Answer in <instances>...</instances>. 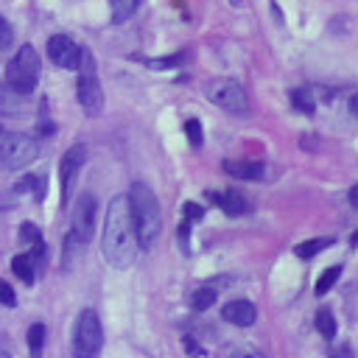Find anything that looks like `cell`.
<instances>
[{
	"mask_svg": "<svg viewBox=\"0 0 358 358\" xmlns=\"http://www.w3.org/2000/svg\"><path fill=\"white\" fill-rule=\"evenodd\" d=\"M103 347V327H101V319L95 310H81L78 319H76V327H73V350L76 355H98Z\"/></svg>",
	"mask_w": 358,
	"mask_h": 358,
	"instance_id": "obj_6",
	"label": "cell"
},
{
	"mask_svg": "<svg viewBox=\"0 0 358 358\" xmlns=\"http://www.w3.org/2000/svg\"><path fill=\"white\" fill-rule=\"evenodd\" d=\"M48 196V179L45 176H36V185H34V199L42 201Z\"/></svg>",
	"mask_w": 358,
	"mask_h": 358,
	"instance_id": "obj_32",
	"label": "cell"
},
{
	"mask_svg": "<svg viewBox=\"0 0 358 358\" xmlns=\"http://www.w3.org/2000/svg\"><path fill=\"white\" fill-rule=\"evenodd\" d=\"M338 277H341V266H327V268L322 271V277L313 282V294H319V296L327 294V291L338 282Z\"/></svg>",
	"mask_w": 358,
	"mask_h": 358,
	"instance_id": "obj_19",
	"label": "cell"
},
{
	"mask_svg": "<svg viewBox=\"0 0 358 358\" xmlns=\"http://www.w3.org/2000/svg\"><path fill=\"white\" fill-rule=\"evenodd\" d=\"M143 6V0H109V8H112V22L120 25L126 20H131L137 14V8Z\"/></svg>",
	"mask_w": 358,
	"mask_h": 358,
	"instance_id": "obj_15",
	"label": "cell"
},
{
	"mask_svg": "<svg viewBox=\"0 0 358 358\" xmlns=\"http://www.w3.org/2000/svg\"><path fill=\"white\" fill-rule=\"evenodd\" d=\"M213 302H215V288H210V285H201L190 294V308L193 310H207Z\"/></svg>",
	"mask_w": 358,
	"mask_h": 358,
	"instance_id": "obj_21",
	"label": "cell"
},
{
	"mask_svg": "<svg viewBox=\"0 0 358 358\" xmlns=\"http://www.w3.org/2000/svg\"><path fill=\"white\" fill-rule=\"evenodd\" d=\"M39 157V145L34 137L22 131H0V165L8 171H20Z\"/></svg>",
	"mask_w": 358,
	"mask_h": 358,
	"instance_id": "obj_5",
	"label": "cell"
},
{
	"mask_svg": "<svg viewBox=\"0 0 358 358\" xmlns=\"http://www.w3.org/2000/svg\"><path fill=\"white\" fill-rule=\"evenodd\" d=\"M20 241H22L25 246H31V243L42 241V229H39L34 221H25V224L20 227Z\"/></svg>",
	"mask_w": 358,
	"mask_h": 358,
	"instance_id": "obj_26",
	"label": "cell"
},
{
	"mask_svg": "<svg viewBox=\"0 0 358 358\" xmlns=\"http://www.w3.org/2000/svg\"><path fill=\"white\" fill-rule=\"evenodd\" d=\"M101 252H103V260L120 271L129 268L137 257V235H134L126 196H115L106 207L103 232H101Z\"/></svg>",
	"mask_w": 358,
	"mask_h": 358,
	"instance_id": "obj_1",
	"label": "cell"
},
{
	"mask_svg": "<svg viewBox=\"0 0 358 358\" xmlns=\"http://www.w3.org/2000/svg\"><path fill=\"white\" fill-rule=\"evenodd\" d=\"M207 98L218 109H224L229 115H246V109H249L246 92H243V87L235 78H215V81H210L207 84Z\"/></svg>",
	"mask_w": 358,
	"mask_h": 358,
	"instance_id": "obj_7",
	"label": "cell"
},
{
	"mask_svg": "<svg viewBox=\"0 0 358 358\" xmlns=\"http://www.w3.org/2000/svg\"><path fill=\"white\" fill-rule=\"evenodd\" d=\"M291 106L299 109L302 115H313V112H316L313 92H308V90H291Z\"/></svg>",
	"mask_w": 358,
	"mask_h": 358,
	"instance_id": "obj_20",
	"label": "cell"
},
{
	"mask_svg": "<svg viewBox=\"0 0 358 358\" xmlns=\"http://www.w3.org/2000/svg\"><path fill=\"white\" fill-rule=\"evenodd\" d=\"M126 199H129V213H131V224H134V235H137V249L148 252V249H154V243L162 232L157 193L145 182H131Z\"/></svg>",
	"mask_w": 358,
	"mask_h": 358,
	"instance_id": "obj_2",
	"label": "cell"
},
{
	"mask_svg": "<svg viewBox=\"0 0 358 358\" xmlns=\"http://www.w3.org/2000/svg\"><path fill=\"white\" fill-rule=\"evenodd\" d=\"M185 134H187V143H190L193 148H199V145L204 143V129H201V123H199L196 117L185 120Z\"/></svg>",
	"mask_w": 358,
	"mask_h": 358,
	"instance_id": "obj_24",
	"label": "cell"
},
{
	"mask_svg": "<svg viewBox=\"0 0 358 358\" xmlns=\"http://www.w3.org/2000/svg\"><path fill=\"white\" fill-rule=\"evenodd\" d=\"M145 67L151 70H179L185 64L193 62V50H182V53H171V56H162V59H143Z\"/></svg>",
	"mask_w": 358,
	"mask_h": 358,
	"instance_id": "obj_14",
	"label": "cell"
},
{
	"mask_svg": "<svg viewBox=\"0 0 358 358\" xmlns=\"http://www.w3.org/2000/svg\"><path fill=\"white\" fill-rule=\"evenodd\" d=\"M87 162V148L81 143L70 145L64 154H62V165H59V179H62V204L67 207L70 204V196H73V187H76V179H78V171L84 168Z\"/></svg>",
	"mask_w": 358,
	"mask_h": 358,
	"instance_id": "obj_8",
	"label": "cell"
},
{
	"mask_svg": "<svg viewBox=\"0 0 358 358\" xmlns=\"http://www.w3.org/2000/svg\"><path fill=\"white\" fill-rule=\"evenodd\" d=\"M185 341H187V352H193V355H207V350H204V347H196L193 338H185Z\"/></svg>",
	"mask_w": 358,
	"mask_h": 358,
	"instance_id": "obj_33",
	"label": "cell"
},
{
	"mask_svg": "<svg viewBox=\"0 0 358 358\" xmlns=\"http://www.w3.org/2000/svg\"><path fill=\"white\" fill-rule=\"evenodd\" d=\"M48 59L62 70H76L81 59V48L67 34H56L48 39Z\"/></svg>",
	"mask_w": 358,
	"mask_h": 358,
	"instance_id": "obj_10",
	"label": "cell"
},
{
	"mask_svg": "<svg viewBox=\"0 0 358 358\" xmlns=\"http://www.w3.org/2000/svg\"><path fill=\"white\" fill-rule=\"evenodd\" d=\"M347 199H350V207H358V187H355V185L350 187V193H347Z\"/></svg>",
	"mask_w": 358,
	"mask_h": 358,
	"instance_id": "obj_34",
	"label": "cell"
},
{
	"mask_svg": "<svg viewBox=\"0 0 358 358\" xmlns=\"http://www.w3.org/2000/svg\"><path fill=\"white\" fill-rule=\"evenodd\" d=\"M28 350H31V355H39L42 352V347H45V324L42 322H34L31 327H28Z\"/></svg>",
	"mask_w": 358,
	"mask_h": 358,
	"instance_id": "obj_22",
	"label": "cell"
},
{
	"mask_svg": "<svg viewBox=\"0 0 358 358\" xmlns=\"http://www.w3.org/2000/svg\"><path fill=\"white\" fill-rule=\"evenodd\" d=\"M11 271H14L17 280H22V285H34V280H36V268H34L28 255H17L11 260Z\"/></svg>",
	"mask_w": 358,
	"mask_h": 358,
	"instance_id": "obj_17",
	"label": "cell"
},
{
	"mask_svg": "<svg viewBox=\"0 0 358 358\" xmlns=\"http://www.w3.org/2000/svg\"><path fill=\"white\" fill-rule=\"evenodd\" d=\"M333 243H336L333 238H310V241L296 243V246H294V252H296V257L308 260V257H316L319 252H324V249H327V246H333Z\"/></svg>",
	"mask_w": 358,
	"mask_h": 358,
	"instance_id": "obj_16",
	"label": "cell"
},
{
	"mask_svg": "<svg viewBox=\"0 0 358 358\" xmlns=\"http://www.w3.org/2000/svg\"><path fill=\"white\" fill-rule=\"evenodd\" d=\"M11 42H14V31H11L8 20L0 14V48H8Z\"/></svg>",
	"mask_w": 358,
	"mask_h": 358,
	"instance_id": "obj_29",
	"label": "cell"
},
{
	"mask_svg": "<svg viewBox=\"0 0 358 358\" xmlns=\"http://www.w3.org/2000/svg\"><path fill=\"white\" fill-rule=\"evenodd\" d=\"M0 355H8V350H0Z\"/></svg>",
	"mask_w": 358,
	"mask_h": 358,
	"instance_id": "obj_36",
	"label": "cell"
},
{
	"mask_svg": "<svg viewBox=\"0 0 358 358\" xmlns=\"http://www.w3.org/2000/svg\"><path fill=\"white\" fill-rule=\"evenodd\" d=\"M25 255L31 257V263H34V268H45V266H48V246H45L42 241H36V243H31V249H28Z\"/></svg>",
	"mask_w": 358,
	"mask_h": 358,
	"instance_id": "obj_25",
	"label": "cell"
},
{
	"mask_svg": "<svg viewBox=\"0 0 358 358\" xmlns=\"http://www.w3.org/2000/svg\"><path fill=\"white\" fill-rule=\"evenodd\" d=\"M39 70H42V62H39V53L34 50V45H22L14 59L8 62L6 67V84L20 95H31L36 90V81H39Z\"/></svg>",
	"mask_w": 358,
	"mask_h": 358,
	"instance_id": "obj_3",
	"label": "cell"
},
{
	"mask_svg": "<svg viewBox=\"0 0 358 358\" xmlns=\"http://www.w3.org/2000/svg\"><path fill=\"white\" fill-rule=\"evenodd\" d=\"M215 201H218V207L227 213V215H232V218H238V215H243L246 213V199L238 193V190H224V193H215L213 196Z\"/></svg>",
	"mask_w": 358,
	"mask_h": 358,
	"instance_id": "obj_13",
	"label": "cell"
},
{
	"mask_svg": "<svg viewBox=\"0 0 358 358\" xmlns=\"http://www.w3.org/2000/svg\"><path fill=\"white\" fill-rule=\"evenodd\" d=\"M313 324H316V330L322 333V338H336V333H338L336 316H333V310H327V308L316 310V316H313Z\"/></svg>",
	"mask_w": 358,
	"mask_h": 358,
	"instance_id": "obj_18",
	"label": "cell"
},
{
	"mask_svg": "<svg viewBox=\"0 0 358 358\" xmlns=\"http://www.w3.org/2000/svg\"><path fill=\"white\" fill-rule=\"evenodd\" d=\"M355 112H358V98L352 95V98H350V115H355Z\"/></svg>",
	"mask_w": 358,
	"mask_h": 358,
	"instance_id": "obj_35",
	"label": "cell"
},
{
	"mask_svg": "<svg viewBox=\"0 0 358 358\" xmlns=\"http://www.w3.org/2000/svg\"><path fill=\"white\" fill-rule=\"evenodd\" d=\"M95 196L92 193H81L78 201L73 204V221H70V235L78 243H87L92 238V227H95Z\"/></svg>",
	"mask_w": 358,
	"mask_h": 358,
	"instance_id": "obj_9",
	"label": "cell"
},
{
	"mask_svg": "<svg viewBox=\"0 0 358 358\" xmlns=\"http://www.w3.org/2000/svg\"><path fill=\"white\" fill-rule=\"evenodd\" d=\"M17 92L6 84V87H0V115H17Z\"/></svg>",
	"mask_w": 358,
	"mask_h": 358,
	"instance_id": "obj_23",
	"label": "cell"
},
{
	"mask_svg": "<svg viewBox=\"0 0 358 358\" xmlns=\"http://www.w3.org/2000/svg\"><path fill=\"white\" fill-rule=\"evenodd\" d=\"M0 305H6V308H14L17 305V294H14V288L6 280H0Z\"/></svg>",
	"mask_w": 358,
	"mask_h": 358,
	"instance_id": "obj_28",
	"label": "cell"
},
{
	"mask_svg": "<svg viewBox=\"0 0 358 358\" xmlns=\"http://www.w3.org/2000/svg\"><path fill=\"white\" fill-rule=\"evenodd\" d=\"M221 316H224V322H229L235 327H249L257 319V308L249 299H232V302H224Z\"/></svg>",
	"mask_w": 358,
	"mask_h": 358,
	"instance_id": "obj_11",
	"label": "cell"
},
{
	"mask_svg": "<svg viewBox=\"0 0 358 358\" xmlns=\"http://www.w3.org/2000/svg\"><path fill=\"white\" fill-rule=\"evenodd\" d=\"M182 210H185V218H187V221H199V218L204 215L201 204H196V201H185V204H182Z\"/></svg>",
	"mask_w": 358,
	"mask_h": 358,
	"instance_id": "obj_30",
	"label": "cell"
},
{
	"mask_svg": "<svg viewBox=\"0 0 358 358\" xmlns=\"http://www.w3.org/2000/svg\"><path fill=\"white\" fill-rule=\"evenodd\" d=\"M221 168H224V173H229L235 179H246V182H257L266 173V165L257 159H224Z\"/></svg>",
	"mask_w": 358,
	"mask_h": 358,
	"instance_id": "obj_12",
	"label": "cell"
},
{
	"mask_svg": "<svg viewBox=\"0 0 358 358\" xmlns=\"http://www.w3.org/2000/svg\"><path fill=\"white\" fill-rule=\"evenodd\" d=\"M187 238H190V221L182 218V224H179V229H176V241H179V249H182L185 255H190V243H187Z\"/></svg>",
	"mask_w": 358,
	"mask_h": 358,
	"instance_id": "obj_27",
	"label": "cell"
},
{
	"mask_svg": "<svg viewBox=\"0 0 358 358\" xmlns=\"http://www.w3.org/2000/svg\"><path fill=\"white\" fill-rule=\"evenodd\" d=\"M78 81H76V92H78V103L81 109L95 117L101 115L103 109V87H101V78H98V67H95V59L87 48H81V59H78Z\"/></svg>",
	"mask_w": 358,
	"mask_h": 358,
	"instance_id": "obj_4",
	"label": "cell"
},
{
	"mask_svg": "<svg viewBox=\"0 0 358 358\" xmlns=\"http://www.w3.org/2000/svg\"><path fill=\"white\" fill-rule=\"evenodd\" d=\"M34 185H36V176H34V173H25V176L17 182V193H28V190H34Z\"/></svg>",
	"mask_w": 358,
	"mask_h": 358,
	"instance_id": "obj_31",
	"label": "cell"
}]
</instances>
